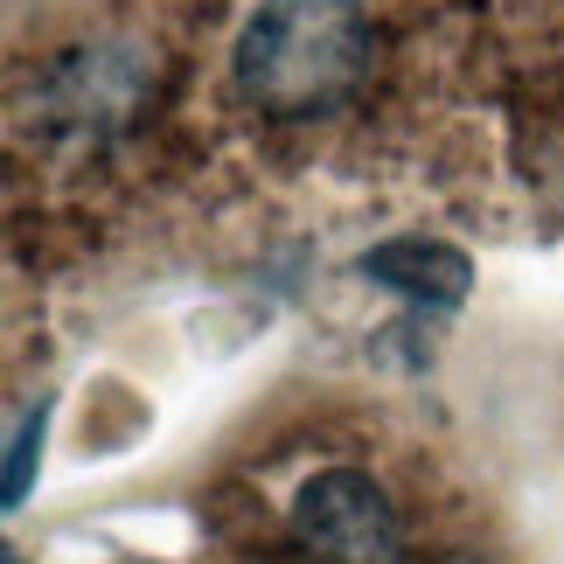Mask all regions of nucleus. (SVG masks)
<instances>
[{
  "label": "nucleus",
  "mask_w": 564,
  "mask_h": 564,
  "mask_svg": "<svg viewBox=\"0 0 564 564\" xmlns=\"http://www.w3.org/2000/svg\"><path fill=\"white\" fill-rule=\"evenodd\" d=\"M377 63V29L356 0H258L230 42V84L265 119L341 112Z\"/></svg>",
  "instance_id": "obj_1"
},
{
  "label": "nucleus",
  "mask_w": 564,
  "mask_h": 564,
  "mask_svg": "<svg viewBox=\"0 0 564 564\" xmlns=\"http://www.w3.org/2000/svg\"><path fill=\"white\" fill-rule=\"evenodd\" d=\"M293 536L328 564H398V509L362 467H321L293 495Z\"/></svg>",
  "instance_id": "obj_2"
},
{
  "label": "nucleus",
  "mask_w": 564,
  "mask_h": 564,
  "mask_svg": "<svg viewBox=\"0 0 564 564\" xmlns=\"http://www.w3.org/2000/svg\"><path fill=\"white\" fill-rule=\"evenodd\" d=\"M362 279L419 300V307H460L474 265L453 245H432V237H390V245L362 251Z\"/></svg>",
  "instance_id": "obj_3"
},
{
  "label": "nucleus",
  "mask_w": 564,
  "mask_h": 564,
  "mask_svg": "<svg viewBox=\"0 0 564 564\" xmlns=\"http://www.w3.org/2000/svg\"><path fill=\"white\" fill-rule=\"evenodd\" d=\"M42 453V404L35 411H21V425H14V453H8V509L29 495V460Z\"/></svg>",
  "instance_id": "obj_4"
}]
</instances>
